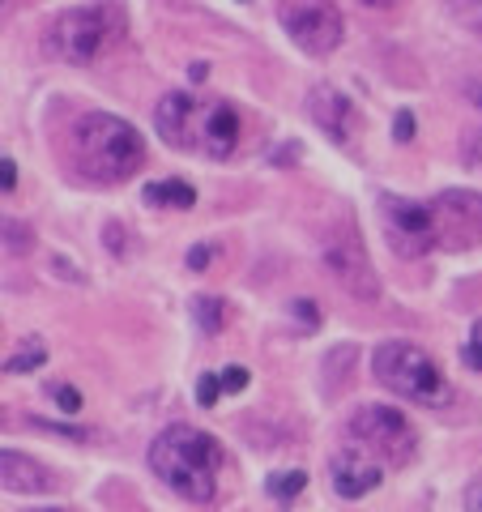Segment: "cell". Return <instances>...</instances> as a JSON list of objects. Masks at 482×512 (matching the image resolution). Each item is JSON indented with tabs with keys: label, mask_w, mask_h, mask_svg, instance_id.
Masks as SVG:
<instances>
[{
	"label": "cell",
	"mask_w": 482,
	"mask_h": 512,
	"mask_svg": "<svg viewBox=\"0 0 482 512\" xmlns=\"http://www.w3.org/2000/svg\"><path fill=\"white\" fill-rule=\"evenodd\" d=\"M0 184H5V192L18 184V167H13V158H5V163H0Z\"/></svg>",
	"instance_id": "cell-27"
},
{
	"label": "cell",
	"mask_w": 482,
	"mask_h": 512,
	"mask_svg": "<svg viewBox=\"0 0 482 512\" xmlns=\"http://www.w3.org/2000/svg\"><path fill=\"white\" fill-rule=\"evenodd\" d=\"M414 137V116H410V111H401V116H397V141H410Z\"/></svg>",
	"instance_id": "cell-26"
},
{
	"label": "cell",
	"mask_w": 482,
	"mask_h": 512,
	"mask_svg": "<svg viewBox=\"0 0 482 512\" xmlns=\"http://www.w3.org/2000/svg\"><path fill=\"white\" fill-rule=\"evenodd\" d=\"M158 133L175 150H192L205 158H231L239 146V116L227 99H192V94H167L154 111Z\"/></svg>",
	"instance_id": "cell-3"
},
{
	"label": "cell",
	"mask_w": 482,
	"mask_h": 512,
	"mask_svg": "<svg viewBox=\"0 0 482 512\" xmlns=\"http://www.w3.org/2000/svg\"><path fill=\"white\" fill-rule=\"evenodd\" d=\"M0 478H5V491H18V495L56 491L52 470H43L39 461H30L26 453H13V448H5V457H0Z\"/></svg>",
	"instance_id": "cell-13"
},
{
	"label": "cell",
	"mask_w": 482,
	"mask_h": 512,
	"mask_svg": "<svg viewBox=\"0 0 482 512\" xmlns=\"http://www.w3.org/2000/svg\"><path fill=\"white\" fill-rule=\"evenodd\" d=\"M384 470L389 466H384L376 453H367L363 444L337 448V453L329 457V478H333V491L342 495V500H363L367 491H376Z\"/></svg>",
	"instance_id": "cell-11"
},
{
	"label": "cell",
	"mask_w": 482,
	"mask_h": 512,
	"mask_svg": "<svg viewBox=\"0 0 482 512\" xmlns=\"http://www.w3.org/2000/svg\"><path fill=\"white\" fill-rule=\"evenodd\" d=\"M461 154H465V163H470L474 171H482V128H474V133H465Z\"/></svg>",
	"instance_id": "cell-22"
},
{
	"label": "cell",
	"mask_w": 482,
	"mask_h": 512,
	"mask_svg": "<svg viewBox=\"0 0 482 512\" xmlns=\"http://www.w3.org/2000/svg\"><path fill=\"white\" fill-rule=\"evenodd\" d=\"M150 470L163 483L184 495L192 504L214 500L218 491V470H222V444L201 427H167L158 431V440L150 444Z\"/></svg>",
	"instance_id": "cell-1"
},
{
	"label": "cell",
	"mask_w": 482,
	"mask_h": 512,
	"mask_svg": "<svg viewBox=\"0 0 482 512\" xmlns=\"http://www.w3.org/2000/svg\"><path fill=\"white\" fill-rule=\"evenodd\" d=\"M192 308H197V325H201L205 333H218V329H222V299L201 295L197 303H192Z\"/></svg>",
	"instance_id": "cell-18"
},
{
	"label": "cell",
	"mask_w": 482,
	"mask_h": 512,
	"mask_svg": "<svg viewBox=\"0 0 482 512\" xmlns=\"http://www.w3.org/2000/svg\"><path fill=\"white\" fill-rule=\"evenodd\" d=\"M222 393H227V389H222V376H214V372L201 376V384H197V402H201V406H214Z\"/></svg>",
	"instance_id": "cell-20"
},
{
	"label": "cell",
	"mask_w": 482,
	"mask_h": 512,
	"mask_svg": "<svg viewBox=\"0 0 482 512\" xmlns=\"http://www.w3.org/2000/svg\"><path fill=\"white\" fill-rule=\"evenodd\" d=\"M350 440L363 444L367 453H376L384 466H406L419 448L410 419L393 406H359L350 414Z\"/></svg>",
	"instance_id": "cell-6"
},
{
	"label": "cell",
	"mask_w": 482,
	"mask_h": 512,
	"mask_svg": "<svg viewBox=\"0 0 482 512\" xmlns=\"http://www.w3.org/2000/svg\"><path fill=\"white\" fill-rule=\"evenodd\" d=\"M359 5H367V9H384V5H393V0H359Z\"/></svg>",
	"instance_id": "cell-31"
},
{
	"label": "cell",
	"mask_w": 482,
	"mask_h": 512,
	"mask_svg": "<svg viewBox=\"0 0 482 512\" xmlns=\"http://www.w3.org/2000/svg\"><path fill=\"white\" fill-rule=\"evenodd\" d=\"M43 359H47V346L30 338L18 355L5 359V372H13V376H18V372H35V367H43Z\"/></svg>",
	"instance_id": "cell-15"
},
{
	"label": "cell",
	"mask_w": 482,
	"mask_h": 512,
	"mask_svg": "<svg viewBox=\"0 0 482 512\" xmlns=\"http://www.w3.org/2000/svg\"><path fill=\"white\" fill-rule=\"evenodd\" d=\"M69 154L73 167L90 175L94 184H120L146 163V141L128 120L107 116V111H90V116L73 124Z\"/></svg>",
	"instance_id": "cell-2"
},
{
	"label": "cell",
	"mask_w": 482,
	"mask_h": 512,
	"mask_svg": "<svg viewBox=\"0 0 482 512\" xmlns=\"http://www.w3.org/2000/svg\"><path fill=\"white\" fill-rule=\"evenodd\" d=\"M30 512H60V508H30Z\"/></svg>",
	"instance_id": "cell-32"
},
{
	"label": "cell",
	"mask_w": 482,
	"mask_h": 512,
	"mask_svg": "<svg viewBox=\"0 0 482 512\" xmlns=\"http://www.w3.org/2000/svg\"><path fill=\"white\" fill-rule=\"evenodd\" d=\"M465 99L482 111V77H470V82H465Z\"/></svg>",
	"instance_id": "cell-29"
},
{
	"label": "cell",
	"mask_w": 482,
	"mask_h": 512,
	"mask_svg": "<svg viewBox=\"0 0 482 512\" xmlns=\"http://www.w3.org/2000/svg\"><path fill=\"white\" fill-rule=\"evenodd\" d=\"M320 256H325L329 274L342 282L350 295H359V299H376L380 295V278H376L372 256H367L363 239L355 231V222H337V227L325 235V248H320Z\"/></svg>",
	"instance_id": "cell-8"
},
{
	"label": "cell",
	"mask_w": 482,
	"mask_h": 512,
	"mask_svg": "<svg viewBox=\"0 0 482 512\" xmlns=\"http://www.w3.org/2000/svg\"><path fill=\"white\" fill-rule=\"evenodd\" d=\"M5 248H9L13 256H22V252L30 248V227H22V222L5 218Z\"/></svg>",
	"instance_id": "cell-19"
},
{
	"label": "cell",
	"mask_w": 482,
	"mask_h": 512,
	"mask_svg": "<svg viewBox=\"0 0 482 512\" xmlns=\"http://www.w3.org/2000/svg\"><path fill=\"white\" fill-rule=\"evenodd\" d=\"M295 312H299L303 320H308V325H312V320H320V312L312 308V303H308V299H299V303H295Z\"/></svg>",
	"instance_id": "cell-30"
},
{
	"label": "cell",
	"mask_w": 482,
	"mask_h": 512,
	"mask_svg": "<svg viewBox=\"0 0 482 512\" xmlns=\"http://www.w3.org/2000/svg\"><path fill=\"white\" fill-rule=\"evenodd\" d=\"M222 389H227V393H244L248 389V372H244V367H227V372H222Z\"/></svg>",
	"instance_id": "cell-24"
},
{
	"label": "cell",
	"mask_w": 482,
	"mask_h": 512,
	"mask_svg": "<svg viewBox=\"0 0 482 512\" xmlns=\"http://www.w3.org/2000/svg\"><path fill=\"white\" fill-rule=\"evenodd\" d=\"M372 372L384 389H393L397 397H406L414 406H427V410H444L453 402V389H448L444 372L436 367V359L427 355L423 346H414L406 338H393V342H380L376 355H372Z\"/></svg>",
	"instance_id": "cell-5"
},
{
	"label": "cell",
	"mask_w": 482,
	"mask_h": 512,
	"mask_svg": "<svg viewBox=\"0 0 482 512\" xmlns=\"http://www.w3.org/2000/svg\"><path fill=\"white\" fill-rule=\"evenodd\" d=\"M448 13H453V22H461L465 30H474L482 35V0H444Z\"/></svg>",
	"instance_id": "cell-16"
},
{
	"label": "cell",
	"mask_w": 482,
	"mask_h": 512,
	"mask_svg": "<svg viewBox=\"0 0 482 512\" xmlns=\"http://www.w3.org/2000/svg\"><path fill=\"white\" fill-rule=\"evenodd\" d=\"M210 252H214V244H201V248H192V256H188V265H192V269L210 265Z\"/></svg>",
	"instance_id": "cell-28"
},
{
	"label": "cell",
	"mask_w": 482,
	"mask_h": 512,
	"mask_svg": "<svg viewBox=\"0 0 482 512\" xmlns=\"http://www.w3.org/2000/svg\"><path fill=\"white\" fill-rule=\"evenodd\" d=\"M282 26L308 56H329L346 35L342 13H337L329 0H299V5H286Z\"/></svg>",
	"instance_id": "cell-10"
},
{
	"label": "cell",
	"mask_w": 482,
	"mask_h": 512,
	"mask_svg": "<svg viewBox=\"0 0 482 512\" xmlns=\"http://www.w3.org/2000/svg\"><path fill=\"white\" fill-rule=\"evenodd\" d=\"M56 406L64 410V414H77V410H82V393H77V389H69V384H56Z\"/></svg>",
	"instance_id": "cell-23"
},
{
	"label": "cell",
	"mask_w": 482,
	"mask_h": 512,
	"mask_svg": "<svg viewBox=\"0 0 482 512\" xmlns=\"http://www.w3.org/2000/svg\"><path fill=\"white\" fill-rule=\"evenodd\" d=\"M141 201L154 205V210H192V205H197V192H192V184H184V180H154V184H146V192H141Z\"/></svg>",
	"instance_id": "cell-14"
},
{
	"label": "cell",
	"mask_w": 482,
	"mask_h": 512,
	"mask_svg": "<svg viewBox=\"0 0 482 512\" xmlns=\"http://www.w3.org/2000/svg\"><path fill=\"white\" fill-rule=\"evenodd\" d=\"M308 111H312V120H316L320 133H325L329 141H337V146L350 137V99H346L342 90L316 86L308 94Z\"/></svg>",
	"instance_id": "cell-12"
},
{
	"label": "cell",
	"mask_w": 482,
	"mask_h": 512,
	"mask_svg": "<svg viewBox=\"0 0 482 512\" xmlns=\"http://www.w3.org/2000/svg\"><path fill=\"white\" fill-rule=\"evenodd\" d=\"M427 205H431V218H436L440 248L465 252V248L482 244V192L448 188V192H440V197L427 201Z\"/></svg>",
	"instance_id": "cell-9"
},
{
	"label": "cell",
	"mask_w": 482,
	"mask_h": 512,
	"mask_svg": "<svg viewBox=\"0 0 482 512\" xmlns=\"http://www.w3.org/2000/svg\"><path fill=\"white\" fill-rule=\"evenodd\" d=\"M465 363H470L474 372H482V320H474V329H470V342H465Z\"/></svg>",
	"instance_id": "cell-21"
},
{
	"label": "cell",
	"mask_w": 482,
	"mask_h": 512,
	"mask_svg": "<svg viewBox=\"0 0 482 512\" xmlns=\"http://www.w3.org/2000/svg\"><path fill=\"white\" fill-rule=\"evenodd\" d=\"M465 512H482V474L465 487Z\"/></svg>",
	"instance_id": "cell-25"
},
{
	"label": "cell",
	"mask_w": 482,
	"mask_h": 512,
	"mask_svg": "<svg viewBox=\"0 0 482 512\" xmlns=\"http://www.w3.org/2000/svg\"><path fill=\"white\" fill-rule=\"evenodd\" d=\"M124 35V9L116 0H90V5L56 13L43 30V52L64 64L99 60L111 43Z\"/></svg>",
	"instance_id": "cell-4"
},
{
	"label": "cell",
	"mask_w": 482,
	"mask_h": 512,
	"mask_svg": "<svg viewBox=\"0 0 482 512\" xmlns=\"http://www.w3.org/2000/svg\"><path fill=\"white\" fill-rule=\"evenodd\" d=\"M380 231H384V244H389L397 256H406V261H419V256H427L431 248H440L431 205L397 197V192H384L380 197Z\"/></svg>",
	"instance_id": "cell-7"
},
{
	"label": "cell",
	"mask_w": 482,
	"mask_h": 512,
	"mask_svg": "<svg viewBox=\"0 0 482 512\" xmlns=\"http://www.w3.org/2000/svg\"><path fill=\"white\" fill-rule=\"evenodd\" d=\"M303 483H308V474H303V470L273 474V478H269V495H273V500H295V495L303 491Z\"/></svg>",
	"instance_id": "cell-17"
}]
</instances>
